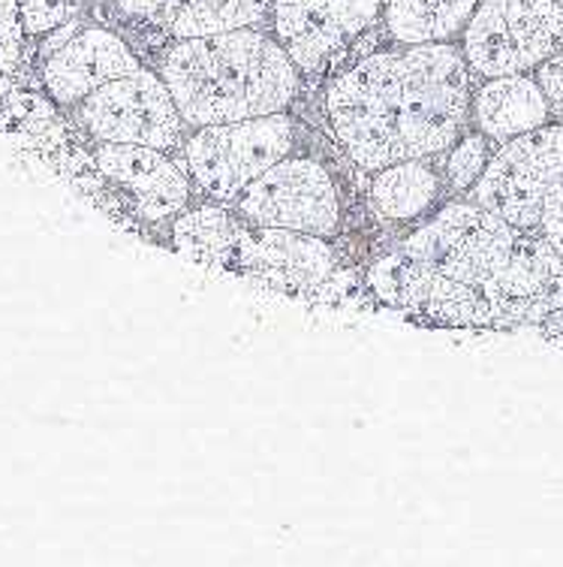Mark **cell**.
Instances as JSON below:
<instances>
[{
  "mask_svg": "<svg viewBox=\"0 0 563 567\" xmlns=\"http://www.w3.org/2000/svg\"><path fill=\"white\" fill-rule=\"evenodd\" d=\"M470 115V64L449 43L374 52L332 79L325 118L362 169L431 157L456 145Z\"/></svg>",
  "mask_w": 563,
  "mask_h": 567,
  "instance_id": "1",
  "label": "cell"
},
{
  "mask_svg": "<svg viewBox=\"0 0 563 567\" xmlns=\"http://www.w3.org/2000/svg\"><path fill=\"white\" fill-rule=\"evenodd\" d=\"M160 76L185 124H229L283 112L299 94V66L262 31L208 33L175 40Z\"/></svg>",
  "mask_w": 563,
  "mask_h": 567,
  "instance_id": "2",
  "label": "cell"
},
{
  "mask_svg": "<svg viewBox=\"0 0 563 567\" xmlns=\"http://www.w3.org/2000/svg\"><path fill=\"white\" fill-rule=\"evenodd\" d=\"M473 199L521 233H536L563 260V124L515 136L488 161Z\"/></svg>",
  "mask_w": 563,
  "mask_h": 567,
  "instance_id": "3",
  "label": "cell"
},
{
  "mask_svg": "<svg viewBox=\"0 0 563 567\" xmlns=\"http://www.w3.org/2000/svg\"><path fill=\"white\" fill-rule=\"evenodd\" d=\"M295 148V121L283 112L206 124L185 142V166L202 194L229 203Z\"/></svg>",
  "mask_w": 563,
  "mask_h": 567,
  "instance_id": "4",
  "label": "cell"
},
{
  "mask_svg": "<svg viewBox=\"0 0 563 567\" xmlns=\"http://www.w3.org/2000/svg\"><path fill=\"white\" fill-rule=\"evenodd\" d=\"M563 45L557 0H479L465 28L467 64L486 79L531 73Z\"/></svg>",
  "mask_w": 563,
  "mask_h": 567,
  "instance_id": "5",
  "label": "cell"
},
{
  "mask_svg": "<svg viewBox=\"0 0 563 567\" xmlns=\"http://www.w3.org/2000/svg\"><path fill=\"white\" fill-rule=\"evenodd\" d=\"M519 236L521 229L479 203H449L402 241V251L431 266L437 275L482 290L510 260Z\"/></svg>",
  "mask_w": 563,
  "mask_h": 567,
  "instance_id": "6",
  "label": "cell"
},
{
  "mask_svg": "<svg viewBox=\"0 0 563 567\" xmlns=\"http://www.w3.org/2000/svg\"><path fill=\"white\" fill-rule=\"evenodd\" d=\"M236 215L250 227L299 229L325 239L341 227V194L320 161L290 154L241 190Z\"/></svg>",
  "mask_w": 563,
  "mask_h": 567,
  "instance_id": "7",
  "label": "cell"
},
{
  "mask_svg": "<svg viewBox=\"0 0 563 567\" xmlns=\"http://www.w3.org/2000/svg\"><path fill=\"white\" fill-rule=\"evenodd\" d=\"M79 121L97 142H131L169 152L181 142L185 118L163 76L136 70L112 79L79 103Z\"/></svg>",
  "mask_w": 563,
  "mask_h": 567,
  "instance_id": "8",
  "label": "cell"
},
{
  "mask_svg": "<svg viewBox=\"0 0 563 567\" xmlns=\"http://www.w3.org/2000/svg\"><path fill=\"white\" fill-rule=\"evenodd\" d=\"M379 10L383 0H274L271 28L299 73L314 76L377 22Z\"/></svg>",
  "mask_w": 563,
  "mask_h": 567,
  "instance_id": "9",
  "label": "cell"
},
{
  "mask_svg": "<svg viewBox=\"0 0 563 567\" xmlns=\"http://www.w3.org/2000/svg\"><path fill=\"white\" fill-rule=\"evenodd\" d=\"M498 323H536L563 308V260L536 233H521L510 260L482 287Z\"/></svg>",
  "mask_w": 563,
  "mask_h": 567,
  "instance_id": "10",
  "label": "cell"
},
{
  "mask_svg": "<svg viewBox=\"0 0 563 567\" xmlns=\"http://www.w3.org/2000/svg\"><path fill=\"white\" fill-rule=\"evenodd\" d=\"M97 169L106 182L131 199L142 220H169L181 215L190 199V175L166 157L163 148L131 145V142H100Z\"/></svg>",
  "mask_w": 563,
  "mask_h": 567,
  "instance_id": "11",
  "label": "cell"
},
{
  "mask_svg": "<svg viewBox=\"0 0 563 567\" xmlns=\"http://www.w3.org/2000/svg\"><path fill=\"white\" fill-rule=\"evenodd\" d=\"M136 70H142L139 58L133 55V49L118 33L108 28H85L45 58L40 76L54 103L73 106L100 85L131 76Z\"/></svg>",
  "mask_w": 563,
  "mask_h": 567,
  "instance_id": "12",
  "label": "cell"
},
{
  "mask_svg": "<svg viewBox=\"0 0 563 567\" xmlns=\"http://www.w3.org/2000/svg\"><path fill=\"white\" fill-rule=\"evenodd\" d=\"M335 254L314 233L283 227H248L236 269L281 290H314L329 281Z\"/></svg>",
  "mask_w": 563,
  "mask_h": 567,
  "instance_id": "13",
  "label": "cell"
},
{
  "mask_svg": "<svg viewBox=\"0 0 563 567\" xmlns=\"http://www.w3.org/2000/svg\"><path fill=\"white\" fill-rule=\"evenodd\" d=\"M552 115V106L536 79L528 73L494 76L479 87L473 100V118L488 140L510 142L536 131Z\"/></svg>",
  "mask_w": 563,
  "mask_h": 567,
  "instance_id": "14",
  "label": "cell"
},
{
  "mask_svg": "<svg viewBox=\"0 0 563 567\" xmlns=\"http://www.w3.org/2000/svg\"><path fill=\"white\" fill-rule=\"evenodd\" d=\"M244 229L248 227L236 212L220 206H199L175 215L169 241H173V251L187 260L236 269Z\"/></svg>",
  "mask_w": 563,
  "mask_h": 567,
  "instance_id": "15",
  "label": "cell"
},
{
  "mask_svg": "<svg viewBox=\"0 0 563 567\" xmlns=\"http://www.w3.org/2000/svg\"><path fill=\"white\" fill-rule=\"evenodd\" d=\"M479 0H386L383 22L398 45L449 43L465 31Z\"/></svg>",
  "mask_w": 563,
  "mask_h": 567,
  "instance_id": "16",
  "label": "cell"
},
{
  "mask_svg": "<svg viewBox=\"0 0 563 567\" xmlns=\"http://www.w3.org/2000/svg\"><path fill=\"white\" fill-rule=\"evenodd\" d=\"M437 199L440 175L434 173L431 164H425V157L383 166L371 182V206L386 220H413L428 215Z\"/></svg>",
  "mask_w": 563,
  "mask_h": 567,
  "instance_id": "17",
  "label": "cell"
},
{
  "mask_svg": "<svg viewBox=\"0 0 563 567\" xmlns=\"http://www.w3.org/2000/svg\"><path fill=\"white\" fill-rule=\"evenodd\" d=\"M274 0H166L157 22L175 40L253 28Z\"/></svg>",
  "mask_w": 563,
  "mask_h": 567,
  "instance_id": "18",
  "label": "cell"
},
{
  "mask_svg": "<svg viewBox=\"0 0 563 567\" xmlns=\"http://www.w3.org/2000/svg\"><path fill=\"white\" fill-rule=\"evenodd\" d=\"M434 269L410 254L395 251L379 257L368 272V284L383 306L423 311L434 287Z\"/></svg>",
  "mask_w": 563,
  "mask_h": 567,
  "instance_id": "19",
  "label": "cell"
},
{
  "mask_svg": "<svg viewBox=\"0 0 563 567\" xmlns=\"http://www.w3.org/2000/svg\"><path fill=\"white\" fill-rule=\"evenodd\" d=\"M425 317H431L446 327H491L498 323L494 308L488 306L482 290L470 284L452 281L446 275H434V287L428 302H425Z\"/></svg>",
  "mask_w": 563,
  "mask_h": 567,
  "instance_id": "20",
  "label": "cell"
},
{
  "mask_svg": "<svg viewBox=\"0 0 563 567\" xmlns=\"http://www.w3.org/2000/svg\"><path fill=\"white\" fill-rule=\"evenodd\" d=\"M488 166V136L482 131L467 133L465 140L452 145V152L446 157L444 175L452 190L465 194L477 185L479 175L486 173Z\"/></svg>",
  "mask_w": 563,
  "mask_h": 567,
  "instance_id": "21",
  "label": "cell"
},
{
  "mask_svg": "<svg viewBox=\"0 0 563 567\" xmlns=\"http://www.w3.org/2000/svg\"><path fill=\"white\" fill-rule=\"evenodd\" d=\"M87 0H24V33L43 37L73 22Z\"/></svg>",
  "mask_w": 563,
  "mask_h": 567,
  "instance_id": "22",
  "label": "cell"
},
{
  "mask_svg": "<svg viewBox=\"0 0 563 567\" xmlns=\"http://www.w3.org/2000/svg\"><path fill=\"white\" fill-rule=\"evenodd\" d=\"M24 0H0V70L12 73L22 64Z\"/></svg>",
  "mask_w": 563,
  "mask_h": 567,
  "instance_id": "23",
  "label": "cell"
},
{
  "mask_svg": "<svg viewBox=\"0 0 563 567\" xmlns=\"http://www.w3.org/2000/svg\"><path fill=\"white\" fill-rule=\"evenodd\" d=\"M536 82H540L542 94L549 100L554 115L563 118V45L554 52L552 58H545L540 66H536Z\"/></svg>",
  "mask_w": 563,
  "mask_h": 567,
  "instance_id": "24",
  "label": "cell"
},
{
  "mask_svg": "<svg viewBox=\"0 0 563 567\" xmlns=\"http://www.w3.org/2000/svg\"><path fill=\"white\" fill-rule=\"evenodd\" d=\"M112 3H115V10H118L121 16H127V19H136V22H152V19L160 16L166 0H112Z\"/></svg>",
  "mask_w": 563,
  "mask_h": 567,
  "instance_id": "25",
  "label": "cell"
},
{
  "mask_svg": "<svg viewBox=\"0 0 563 567\" xmlns=\"http://www.w3.org/2000/svg\"><path fill=\"white\" fill-rule=\"evenodd\" d=\"M557 3H561V7H563V0H557Z\"/></svg>",
  "mask_w": 563,
  "mask_h": 567,
  "instance_id": "26",
  "label": "cell"
}]
</instances>
